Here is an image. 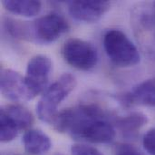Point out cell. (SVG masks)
<instances>
[{
  "mask_svg": "<svg viewBox=\"0 0 155 155\" xmlns=\"http://www.w3.org/2000/svg\"><path fill=\"white\" fill-rule=\"evenodd\" d=\"M51 70L52 61L46 55L37 54L28 61L25 78L33 99L45 91Z\"/></svg>",
  "mask_w": 155,
  "mask_h": 155,
  "instance_id": "obj_6",
  "label": "cell"
},
{
  "mask_svg": "<svg viewBox=\"0 0 155 155\" xmlns=\"http://www.w3.org/2000/svg\"><path fill=\"white\" fill-rule=\"evenodd\" d=\"M153 19L155 21V2L153 3Z\"/></svg>",
  "mask_w": 155,
  "mask_h": 155,
  "instance_id": "obj_18",
  "label": "cell"
},
{
  "mask_svg": "<svg viewBox=\"0 0 155 155\" xmlns=\"http://www.w3.org/2000/svg\"><path fill=\"white\" fill-rule=\"evenodd\" d=\"M116 155H142L137 150L134 148L128 146V145H124L118 149V152Z\"/></svg>",
  "mask_w": 155,
  "mask_h": 155,
  "instance_id": "obj_17",
  "label": "cell"
},
{
  "mask_svg": "<svg viewBox=\"0 0 155 155\" xmlns=\"http://www.w3.org/2000/svg\"><path fill=\"white\" fill-rule=\"evenodd\" d=\"M104 46L112 63L118 67H131L140 62L137 47L121 30L107 31L104 36Z\"/></svg>",
  "mask_w": 155,
  "mask_h": 155,
  "instance_id": "obj_3",
  "label": "cell"
},
{
  "mask_svg": "<svg viewBox=\"0 0 155 155\" xmlns=\"http://www.w3.org/2000/svg\"><path fill=\"white\" fill-rule=\"evenodd\" d=\"M0 112H3L9 116L17 124L20 131L28 129L34 123V117L31 112L25 106L18 104L4 105L1 107Z\"/></svg>",
  "mask_w": 155,
  "mask_h": 155,
  "instance_id": "obj_13",
  "label": "cell"
},
{
  "mask_svg": "<svg viewBox=\"0 0 155 155\" xmlns=\"http://www.w3.org/2000/svg\"><path fill=\"white\" fill-rule=\"evenodd\" d=\"M53 155H64V154H62V153H54V154H53Z\"/></svg>",
  "mask_w": 155,
  "mask_h": 155,
  "instance_id": "obj_19",
  "label": "cell"
},
{
  "mask_svg": "<svg viewBox=\"0 0 155 155\" xmlns=\"http://www.w3.org/2000/svg\"><path fill=\"white\" fill-rule=\"evenodd\" d=\"M76 84L74 75L65 73L46 88L36 105L38 118L42 122L51 124L58 113V106L74 90Z\"/></svg>",
  "mask_w": 155,
  "mask_h": 155,
  "instance_id": "obj_2",
  "label": "cell"
},
{
  "mask_svg": "<svg viewBox=\"0 0 155 155\" xmlns=\"http://www.w3.org/2000/svg\"><path fill=\"white\" fill-rule=\"evenodd\" d=\"M144 149L151 155H155V128L149 130L143 141Z\"/></svg>",
  "mask_w": 155,
  "mask_h": 155,
  "instance_id": "obj_16",
  "label": "cell"
},
{
  "mask_svg": "<svg viewBox=\"0 0 155 155\" xmlns=\"http://www.w3.org/2000/svg\"><path fill=\"white\" fill-rule=\"evenodd\" d=\"M13 155H20V154H13Z\"/></svg>",
  "mask_w": 155,
  "mask_h": 155,
  "instance_id": "obj_20",
  "label": "cell"
},
{
  "mask_svg": "<svg viewBox=\"0 0 155 155\" xmlns=\"http://www.w3.org/2000/svg\"><path fill=\"white\" fill-rule=\"evenodd\" d=\"M2 95L15 103L33 100L25 76L11 69H2L0 74Z\"/></svg>",
  "mask_w": 155,
  "mask_h": 155,
  "instance_id": "obj_7",
  "label": "cell"
},
{
  "mask_svg": "<svg viewBox=\"0 0 155 155\" xmlns=\"http://www.w3.org/2000/svg\"><path fill=\"white\" fill-rule=\"evenodd\" d=\"M25 151L31 155H42L52 147V142L47 134L40 130L28 129L23 135Z\"/></svg>",
  "mask_w": 155,
  "mask_h": 155,
  "instance_id": "obj_10",
  "label": "cell"
},
{
  "mask_svg": "<svg viewBox=\"0 0 155 155\" xmlns=\"http://www.w3.org/2000/svg\"><path fill=\"white\" fill-rule=\"evenodd\" d=\"M113 116L96 104H83L58 112L51 125L58 133L92 143H112L116 134Z\"/></svg>",
  "mask_w": 155,
  "mask_h": 155,
  "instance_id": "obj_1",
  "label": "cell"
},
{
  "mask_svg": "<svg viewBox=\"0 0 155 155\" xmlns=\"http://www.w3.org/2000/svg\"><path fill=\"white\" fill-rule=\"evenodd\" d=\"M69 14L77 21L95 23L111 8V2L103 0H76L67 3Z\"/></svg>",
  "mask_w": 155,
  "mask_h": 155,
  "instance_id": "obj_8",
  "label": "cell"
},
{
  "mask_svg": "<svg viewBox=\"0 0 155 155\" xmlns=\"http://www.w3.org/2000/svg\"><path fill=\"white\" fill-rule=\"evenodd\" d=\"M0 141L3 143H6L15 139L20 129L17 124L3 112H0Z\"/></svg>",
  "mask_w": 155,
  "mask_h": 155,
  "instance_id": "obj_14",
  "label": "cell"
},
{
  "mask_svg": "<svg viewBox=\"0 0 155 155\" xmlns=\"http://www.w3.org/2000/svg\"><path fill=\"white\" fill-rule=\"evenodd\" d=\"M32 41L40 44H51L68 32L70 26L62 15L52 13L31 22Z\"/></svg>",
  "mask_w": 155,
  "mask_h": 155,
  "instance_id": "obj_5",
  "label": "cell"
},
{
  "mask_svg": "<svg viewBox=\"0 0 155 155\" xmlns=\"http://www.w3.org/2000/svg\"><path fill=\"white\" fill-rule=\"evenodd\" d=\"M72 155H104L98 149L86 144H74L71 147Z\"/></svg>",
  "mask_w": 155,
  "mask_h": 155,
  "instance_id": "obj_15",
  "label": "cell"
},
{
  "mask_svg": "<svg viewBox=\"0 0 155 155\" xmlns=\"http://www.w3.org/2000/svg\"><path fill=\"white\" fill-rule=\"evenodd\" d=\"M2 5L8 12L25 17L37 15L42 8V3L35 0H4Z\"/></svg>",
  "mask_w": 155,
  "mask_h": 155,
  "instance_id": "obj_12",
  "label": "cell"
},
{
  "mask_svg": "<svg viewBox=\"0 0 155 155\" xmlns=\"http://www.w3.org/2000/svg\"><path fill=\"white\" fill-rule=\"evenodd\" d=\"M114 125L125 136H134L148 123V116L141 112H134L124 116H115Z\"/></svg>",
  "mask_w": 155,
  "mask_h": 155,
  "instance_id": "obj_11",
  "label": "cell"
},
{
  "mask_svg": "<svg viewBox=\"0 0 155 155\" xmlns=\"http://www.w3.org/2000/svg\"><path fill=\"white\" fill-rule=\"evenodd\" d=\"M62 55L69 65L81 71L93 69L98 62L94 45L79 38L68 39L62 47Z\"/></svg>",
  "mask_w": 155,
  "mask_h": 155,
  "instance_id": "obj_4",
  "label": "cell"
},
{
  "mask_svg": "<svg viewBox=\"0 0 155 155\" xmlns=\"http://www.w3.org/2000/svg\"><path fill=\"white\" fill-rule=\"evenodd\" d=\"M119 99L127 106L134 104L155 106V78L144 80L131 92L119 96Z\"/></svg>",
  "mask_w": 155,
  "mask_h": 155,
  "instance_id": "obj_9",
  "label": "cell"
}]
</instances>
